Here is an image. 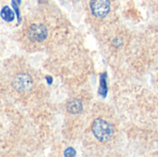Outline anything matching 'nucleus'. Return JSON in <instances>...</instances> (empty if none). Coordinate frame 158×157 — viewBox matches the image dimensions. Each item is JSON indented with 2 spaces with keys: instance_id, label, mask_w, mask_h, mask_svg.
Returning a JSON list of instances; mask_svg holds the SVG:
<instances>
[{
  "instance_id": "obj_8",
  "label": "nucleus",
  "mask_w": 158,
  "mask_h": 157,
  "mask_svg": "<svg viewBox=\"0 0 158 157\" xmlns=\"http://www.w3.org/2000/svg\"><path fill=\"white\" fill-rule=\"evenodd\" d=\"M12 6H13V9H14V12L15 14L17 15V18H18V23H20L21 21V18H20V13H19V6H18V4L13 0L12 1Z\"/></svg>"
},
{
  "instance_id": "obj_2",
  "label": "nucleus",
  "mask_w": 158,
  "mask_h": 157,
  "mask_svg": "<svg viewBox=\"0 0 158 157\" xmlns=\"http://www.w3.org/2000/svg\"><path fill=\"white\" fill-rule=\"evenodd\" d=\"M91 10L97 18H105L110 11L109 0H92Z\"/></svg>"
},
{
  "instance_id": "obj_1",
  "label": "nucleus",
  "mask_w": 158,
  "mask_h": 157,
  "mask_svg": "<svg viewBox=\"0 0 158 157\" xmlns=\"http://www.w3.org/2000/svg\"><path fill=\"white\" fill-rule=\"evenodd\" d=\"M93 132L97 140L100 142H108L114 134L113 127L103 119H96L93 124Z\"/></svg>"
},
{
  "instance_id": "obj_3",
  "label": "nucleus",
  "mask_w": 158,
  "mask_h": 157,
  "mask_svg": "<svg viewBox=\"0 0 158 157\" xmlns=\"http://www.w3.org/2000/svg\"><path fill=\"white\" fill-rule=\"evenodd\" d=\"M47 36V30L44 25L32 24L29 28L28 37L32 42H43Z\"/></svg>"
},
{
  "instance_id": "obj_9",
  "label": "nucleus",
  "mask_w": 158,
  "mask_h": 157,
  "mask_svg": "<svg viewBox=\"0 0 158 157\" xmlns=\"http://www.w3.org/2000/svg\"><path fill=\"white\" fill-rule=\"evenodd\" d=\"M65 155L66 156H73V155H75V150L72 149V148H68L65 151Z\"/></svg>"
},
{
  "instance_id": "obj_4",
  "label": "nucleus",
  "mask_w": 158,
  "mask_h": 157,
  "mask_svg": "<svg viewBox=\"0 0 158 157\" xmlns=\"http://www.w3.org/2000/svg\"><path fill=\"white\" fill-rule=\"evenodd\" d=\"M13 85L19 92H28L32 87V79L28 74H19L15 77Z\"/></svg>"
},
{
  "instance_id": "obj_6",
  "label": "nucleus",
  "mask_w": 158,
  "mask_h": 157,
  "mask_svg": "<svg viewBox=\"0 0 158 157\" xmlns=\"http://www.w3.org/2000/svg\"><path fill=\"white\" fill-rule=\"evenodd\" d=\"M0 16H1V18H2L5 21L10 22V21H12V20L15 19V12H13V11L10 9L9 6H4V7L1 9Z\"/></svg>"
},
{
  "instance_id": "obj_5",
  "label": "nucleus",
  "mask_w": 158,
  "mask_h": 157,
  "mask_svg": "<svg viewBox=\"0 0 158 157\" xmlns=\"http://www.w3.org/2000/svg\"><path fill=\"white\" fill-rule=\"evenodd\" d=\"M67 109L71 114H79L82 110V105L78 100H72V101L68 103Z\"/></svg>"
},
{
  "instance_id": "obj_7",
  "label": "nucleus",
  "mask_w": 158,
  "mask_h": 157,
  "mask_svg": "<svg viewBox=\"0 0 158 157\" xmlns=\"http://www.w3.org/2000/svg\"><path fill=\"white\" fill-rule=\"evenodd\" d=\"M105 77H106V74H102L101 75V80H100V88H99V92L100 93L105 96L106 93V81H105Z\"/></svg>"
},
{
  "instance_id": "obj_10",
  "label": "nucleus",
  "mask_w": 158,
  "mask_h": 157,
  "mask_svg": "<svg viewBox=\"0 0 158 157\" xmlns=\"http://www.w3.org/2000/svg\"><path fill=\"white\" fill-rule=\"evenodd\" d=\"M20 2H21V0H17V3L18 4H20Z\"/></svg>"
}]
</instances>
